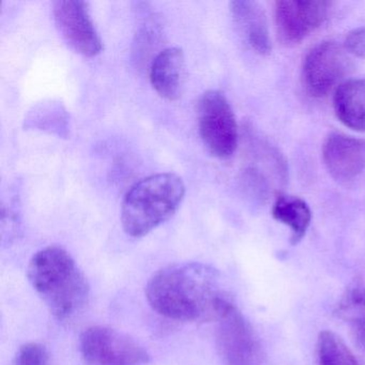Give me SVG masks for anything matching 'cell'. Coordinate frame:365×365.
I'll return each mask as SVG.
<instances>
[{
	"label": "cell",
	"mask_w": 365,
	"mask_h": 365,
	"mask_svg": "<svg viewBox=\"0 0 365 365\" xmlns=\"http://www.w3.org/2000/svg\"><path fill=\"white\" fill-rule=\"evenodd\" d=\"M349 322L356 343L365 351V312L350 318Z\"/></svg>",
	"instance_id": "obj_19"
},
{
	"label": "cell",
	"mask_w": 365,
	"mask_h": 365,
	"mask_svg": "<svg viewBox=\"0 0 365 365\" xmlns=\"http://www.w3.org/2000/svg\"><path fill=\"white\" fill-rule=\"evenodd\" d=\"M272 217L292 230V243L297 245L305 236L312 221L307 202L297 196L279 195L272 207Z\"/></svg>",
	"instance_id": "obj_14"
},
{
	"label": "cell",
	"mask_w": 365,
	"mask_h": 365,
	"mask_svg": "<svg viewBox=\"0 0 365 365\" xmlns=\"http://www.w3.org/2000/svg\"><path fill=\"white\" fill-rule=\"evenodd\" d=\"M185 74V54L180 48H165L151 63V85L158 95L168 101H175L180 97Z\"/></svg>",
	"instance_id": "obj_12"
},
{
	"label": "cell",
	"mask_w": 365,
	"mask_h": 365,
	"mask_svg": "<svg viewBox=\"0 0 365 365\" xmlns=\"http://www.w3.org/2000/svg\"><path fill=\"white\" fill-rule=\"evenodd\" d=\"M335 115L346 127L365 132V80L341 83L333 98Z\"/></svg>",
	"instance_id": "obj_13"
},
{
	"label": "cell",
	"mask_w": 365,
	"mask_h": 365,
	"mask_svg": "<svg viewBox=\"0 0 365 365\" xmlns=\"http://www.w3.org/2000/svg\"><path fill=\"white\" fill-rule=\"evenodd\" d=\"M55 24L68 46L85 57L102 52V40L82 0H59L53 5Z\"/></svg>",
	"instance_id": "obj_8"
},
{
	"label": "cell",
	"mask_w": 365,
	"mask_h": 365,
	"mask_svg": "<svg viewBox=\"0 0 365 365\" xmlns=\"http://www.w3.org/2000/svg\"><path fill=\"white\" fill-rule=\"evenodd\" d=\"M198 128L211 155L220 159L234 155L238 146V125L223 93L209 91L202 96L198 103Z\"/></svg>",
	"instance_id": "obj_4"
},
{
	"label": "cell",
	"mask_w": 365,
	"mask_h": 365,
	"mask_svg": "<svg viewBox=\"0 0 365 365\" xmlns=\"http://www.w3.org/2000/svg\"><path fill=\"white\" fill-rule=\"evenodd\" d=\"M322 161L333 178L352 180L365 170V140L331 134L322 146Z\"/></svg>",
	"instance_id": "obj_10"
},
{
	"label": "cell",
	"mask_w": 365,
	"mask_h": 365,
	"mask_svg": "<svg viewBox=\"0 0 365 365\" xmlns=\"http://www.w3.org/2000/svg\"><path fill=\"white\" fill-rule=\"evenodd\" d=\"M80 350L89 365H146L147 350L125 333L96 326L81 334Z\"/></svg>",
	"instance_id": "obj_5"
},
{
	"label": "cell",
	"mask_w": 365,
	"mask_h": 365,
	"mask_svg": "<svg viewBox=\"0 0 365 365\" xmlns=\"http://www.w3.org/2000/svg\"><path fill=\"white\" fill-rule=\"evenodd\" d=\"M48 352L41 344L29 343L19 349L16 365H48Z\"/></svg>",
	"instance_id": "obj_17"
},
{
	"label": "cell",
	"mask_w": 365,
	"mask_h": 365,
	"mask_svg": "<svg viewBox=\"0 0 365 365\" xmlns=\"http://www.w3.org/2000/svg\"><path fill=\"white\" fill-rule=\"evenodd\" d=\"M332 4L324 0H282L275 3L274 18L279 40L297 44L319 29L328 19Z\"/></svg>",
	"instance_id": "obj_9"
},
{
	"label": "cell",
	"mask_w": 365,
	"mask_h": 365,
	"mask_svg": "<svg viewBox=\"0 0 365 365\" xmlns=\"http://www.w3.org/2000/svg\"><path fill=\"white\" fill-rule=\"evenodd\" d=\"M217 344L226 365L264 363V350L257 334L236 307L219 320Z\"/></svg>",
	"instance_id": "obj_7"
},
{
	"label": "cell",
	"mask_w": 365,
	"mask_h": 365,
	"mask_svg": "<svg viewBox=\"0 0 365 365\" xmlns=\"http://www.w3.org/2000/svg\"><path fill=\"white\" fill-rule=\"evenodd\" d=\"M251 178L253 179V180H262V179H260V177L258 176V175H254V174H252L251 175ZM262 182H257V190H258V193H262Z\"/></svg>",
	"instance_id": "obj_20"
},
{
	"label": "cell",
	"mask_w": 365,
	"mask_h": 365,
	"mask_svg": "<svg viewBox=\"0 0 365 365\" xmlns=\"http://www.w3.org/2000/svg\"><path fill=\"white\" fill-rule=\"evenodd\" d=\"M182 179L172 173L142 179L128 192L121 207V223L128 236L142 238L170 219L185 197Z\"/></svg>",
	"instance_id": "obj_3"
},
{
	"label": "cell",
	"mask_w": 365,
	"mask_h": 365,
	"mask_svg": "<svg viewBox=\"0 0 365 365\" xmlns=\"http://www.w3.org/2000/svg\"><path fill=\"white\" fill-rule=\"evenodd\" d=\"M365 312V287L360 283H354L348 288L339 305V313L348 320L358 314Z\"/></svg>",
	"instance_id": "obj_16"
},
{
	"label": "cell",
	"mask_w": 365,
	"mask_h": 365,
	"mask_svg": "<svg viewBox=\"0 0 365 365\" xmlns=\"http://www.w3.org/2000/svg\"><path fill=\"white\" fill-rule=\"evenodd\" d=\"M230 11L247 46L257 54L269 55L272 50L264 8L250 0L230 3Z\"/></svg>",
	"instance_id": "obj_11"
},
{
	"label": "cell",
	"mask_w": 365,
	"mask_h": 365,
	"mask_svg": "<svg viewBox=\"0 0 365 365\" xmlns=\"http://www.w3.org/2000/svg\"><path fill=\"white\" fill-rule=\"evenodd\" d=\"M351 68V59L345 48L334 41L322 42L305 56L302 69L305 89L312 97H324Z\"/></svg>",
	"instance_id": "obj_6"
},
{
	"label": "cell",
	"mask_w": 365,
	"mask_h": 365,
	"mask_svg": "<svg viewBox=\"0 0 365 365\" xmlns=\"http://www.w3.org/2000/svg\"><path fill=\"white\" fill-rule=\"evenodd\" d=\"M146 298L153 311L177 322H219L236 307L219 271L202 262L158 271L147 283Z\"/></svg>",
	"instance_id": "obj_1"
},
{
	"label": "cell",
	"mask_w": 365,
	"mask_h": 365,
	"mask_svg": "<svg viewBox=\"0 0 365 365\" xmlns=\"http://www.w3.org/2000/svg\"><path fill=\"white\" fill-rule=\"evenodd\" d=\"M27 279L57 319L72 317L88 302V281L63 247L53 245L34 254Z\"/></svg>",
	"instance_id": "obj_2"
},
{
	"label": "cell",
	"mask_w": 365,
	"mask_h": 365,
	"mask_svg": "<svg viewBox=\"0 0 365 365\" xmlns=\"http://www.w3.org/2000/svg\"><path fill=\"white\" fill-rule=\"evenodd\" d=\"M348 54L358 58H365V27H359L348 34L345 39V46Z\"/></svg>",
	"instance_id": "obj_18"
},
{
	"label": "cell",
	"mask_w": 365,
	"mask_h": 365,
	"mask_svg": "<svg viewBox=\"0 0 365 365\" xmlns=\"http://www.w3.org/2000/svg\"><path fill=\"white\" fill-rule=\"evenodd\" d=\"M317 350L319 365H359L351 350L330 331L320 333Z\"/></svg>",
	"instance_id": "obj_15"
}]
</instances>
